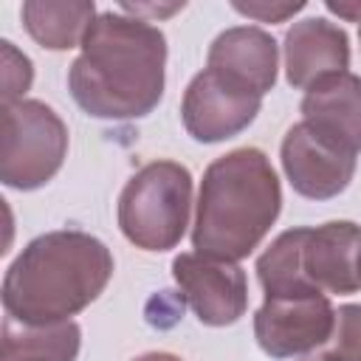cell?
<instances>
[{"label":"cell","instance_id":"6da1fadb","mask_svg":"<svg viewBox=\"0 0 361 361\" xmlns=\"http://www.w3.org/2000/svg\"><path fill=\"white\" fill-rule=\"evenodd\" d=\"M166 82V37L152 20L102 11L68 68L73 102L93 118L127 121L149 116Z\"/></svg>","mask_w":361,"mask_h":361},{"label":"cell","instance_id":"7a4b0ae2","mask_svg":"<svg viewBox=\"0 0 361 361\" xmlns=\"http://www.w3.org/2000/svg\"><path fill=\"white\" fill-rule=\"evenodd\" d=\"M113 276L110 248L79 228L34 237L3 276L6 316L20 324H59L99 299Z\"/></svg>","mask_w":361,"mask_h":361},{"label":"cell","instance_id":"3957f363","mask_svg":"<svg viewBox=\"0 0 361 361\" xmlns=\"http://www.w3.org/2000/svg\"><path fill=\"white\" fill-rule=\"evenodd\" d=\"M282 212V186L271 158L240 147L214 158L200 180L192 248L203 257L240 262L271 231Z\"/></svg>","mask_w":361,"mask_h":361},{"label":"cell","instance_id":"277c9868","mask_svg":"<svg viewBox=\"0 0 361 361\" xmlns=\"http://www.w3.org/2000/svg\"><path fill=\"white\" fill-rule=\"evenodd\" d=\"M192 175L178 161L144 164L118 195V228L141 251L175 248L189 226Z\"/></svg>","mask_w":361,"mask_h":361},{"label":"cell","instance_id":"5b68a950","mask_svg":"<svg viewBox=\"0 0 361 361\" xmlns=\"http://www.w3.org/2000/svg\"><path fill=\"white\" fill-rule=\"evenodd\" d=\"M0 113V180L20 192L45 186L68 155L65 121L39 99L3 104Z\"/></svg>","mask_w":361,"mask_h":361},{"label":"cell","instance_id":"8992f818","mask_svg":"<svg viewBox=\"0 0 361 361\" xmlns=\"http://www.w3.org/2000/svg\"><path fill=\"white\" fill-rule=\"evenodd\" d=\"M336 327L327 293L265 296L254 313V338L271 358H299L324 347Z\"/></svg>","mask_w":361,"mask_h":361},{"label":"cell","instance_id":"52a82bcc","mask_svg":"<svg viewBox=\"0 0 361 361\" xmlns=\"http://www.w3.org/2000/svg\"><path fill=\"white\" fill-rule=\"evenodd\" d=\"M259 107L262 96L226 79L212 68H203L186 85L180 102V121L195 141L217 144L240 135L257 118Z\"/></svg>","mask_w":361,"mask_h":361},{"label":"cell","instance_id":"ba28073f","mask_svg":"<svg viewBox=\"0 0 361 361\" xmlns=\"http://www.w3.org/2000/svg\"><path fill=\"white\" fill-rule=\"evenodd\" d=\"M172 276L180 296L206 327L234 324L248 307V282L237 262L189 251L172 259Z\"/></svg>","mask_w":361,"mask_h":361},{"label":"cell","instance_id":"9c48e42d","mask_svg":"<svg viewBox=\"0 0 361 361\" xmlns=\"http://www.w3.org/2000/svg\"><path fill=\"white\" fill-rule=\"evenodd\" d=\"M279 158L293 192L310 200H330L341 195L355 175V155L319 135L305 121L285 133Z\"/></svg>","mask_w":361,"mask_h":361},{"label":"cell","instance_id":"30bf717a","mask_svg":"<svg viewBox=\"0 0 361 361\" xmlns=\"http://www.w3.org/2000/svg\"><path fill=\"white\" fill-rule=\"evenodd\" d=\"M361 228L350 220H330L307 228L302 243V271L322 293L361 290Z\"/></svg>","mask_w":361,"mask_h":361},{"label":"cell","instance_id":"8fae6325","mask_svg":"<svg viewBox=\"0 0 361 361\" xmlns=\"http://www.w3.org/2000/svg\"><path fill=\"white\" fill-rule=\"evenodd\" d=\"M285 79L296 90H307L316 82L344 73L350 68L347 31L324 17H307L285 34Z\"/></svg>","mask_w":361,"mask_h":361},{"label":"cell","instance_id":"7c38bea8","mask_svg":"<svg viewBox=\"0 0 361 361\" xmlns=\"http://www.w3.org/2000/svg\"><path fill=\"white\" fill-rule=\"evenodd\" d=\"M276 39L257 25H234L220 31L206 56V68L254 90L257 96H265L276 85Z\"/></svg>","mask_w":361,"mask_h":361},{"label":"cell","instance_id":"4fadbf2b","mask_svg":"<svg viewBox=\"0 0 361 361\" xmlns=\"http://www.w3.org/2000/svg\"><path fill=\"white\" fill-rule=\"evenodd\" d=\"M299 110L319 135L353 155L361 152V76L344 71L316 82L305 90Z\"/></svg>","mask_w":361,"mask_h":361},{"label":"cell","instance_id":"5bb4252c","mask_svg":"<svg viewBox=\"0 0 361 361\" xmlns=\"http://www.w3.org/2000/svg\"><path fill=\"white\" fill-rule=\"evenodd\" d=\"M23 25L31 34V39L48 51H68L82 48V39L87 28L96 20V6L87 0H28L20 8Z\"/></svg>","mask_w":361,"mask_h":361},{"label":"cell","instance_id":"9a60e30c","mask_svg":"<svg viewBox=\"0 0 361 361\" xmlns=\"http://www.w3.org/2000/svg\"><path fill=\"white\" fill-rule=\"evenodd\" d=\"M82 330L76 322L59 324H20L6 319L3 324V361H76Z\"/></svg>","mask_w":361,"mask_h":361},{"label":"cell","instance_id":"2e32d148","mask_svg":"<svg viewBox=\"0 0 361 361\" xmlns=\"http://www.w3.org/2000/svg\"><path fill=\"white\" fill-rule=\"evenodd\" d=\"M307 228L282 231L257 259V279L265 296H307L322 293L302 271V243Z\"/></svg>","mask_w":361,"mask_h":361},{"label":"cell","instance_id":"e0dca14e","mask_svg":"<svg viewBox=\"0 0 361 361\" xmlns=\"http://www.w3.org/2000/svg\"><path fill=\"white\" fill-rule=\"evenodd\" d=\"M322 361H361V305H341Z\"/></svg>","mask_w":361,"mask_h":361},{"label":"cell","instance_id":"ac0fdd59","mask_svg":"<svg viewBox=\"0 0 361 361\" xmlns=\"http://www.w3.org/2000/svg\"><path fill=\"white\" fill-rule=\"evenodd\" d=\"M0 79H3V104L23 102V96L34 82L31 59L8 39L0 42Z\"/></svg>","mask_w":361,"mask_h":361},{"label":"cell","instance_id":"d6986e66","mask_svg":"<svg viewBox=\"0 0 361 361\" xmlns=\"http://www.w3.org/2000/svg\"><path fill=\"white\" fill-rule=\"evenodd\" d=\"M231 8L243 17L257 20V23H285L288 17L299 14L305 8V3L302 0H296V3H279V0H248V3H243V0H234Z\"/></svg>","mask_w":361,"mask_h":361},{"label":"cell","instance_id":"ffe728a7","mask_svg":"<svg viewBox=\"0 0 361 361\" xmlns=\"http://www.w3.org/2000/svg\"><path fill=\"white\" fill-rule=\"evenodd\" d=\"M180 8H183V3H169V6H152V3H135V6H130V3H124L118 11L133 14V17H141V20H147V14L161 20V17H169V14L180 11Z\"/></svg>","mask_w":361,"mask_h":361},{"label":"cell","instance_id":"44dd1931","mask_svg":"<svg viewBox=\"0 0 361 361\" xmlns=\"http://www.w3.org/2000/svg\"><path fill=\"white\" fill-rule=\"evenodd\" d=\"M324 6H327V11H333L350 23H361V0H353V3L350 0H327Z\"/></svg>","mask_w":361,"mask_h":361},{"label":"cell","instance_id":"7402d4cb","mask_svg":"<svg viewBox=\"0 0 361 361\" xmlns=\"http://www.w3.org/2000/svg\"><path fill=\"white\" fill-rule=\"evenodd\" d=\"M133 361H180V358L172 355V353H144V355H138Z\"/></svg>","mask_w":361,"mask_h":361},{"label":"cell","instance_id":"603a6c76","mask_svg":"<svg viewBox=\"0 0 361 361\" xmlns=\"http://www.w3.org/2000/svg\"><path fill=\"white\" fill-rule=\"evenodd\" d=\"M152 305H158V310L164 313V310H166V307H164V293H161V296H155V299H152ZM180 313H183V305H175V307H172V316H169V322H175Z\"/></svg>","mask_w":361,"mask_h":361},{"label":"cell","instance_id":"cb8c5ba5","mask_svg":"<svg viewBox=\"0 0 361 361\" xmlns=\"http://www.w3.org/2000/svg\"><path fill=\"white\" fill-rule=\"evenodd\" d=\"M302 361H322L319 355H307V358H302Z\"/></svg>","mask_w":361,"mask_h":361},{"label":"cell","instance_id":"d4e9b609","mask_svg":"<svg viewBox=\"0 0 361 361\" xmlns=\"http://www.w3.org/2000/svg\"><path fill=\"white\" fill-rule=\"evenodd\" d=\"M358 42H361V23H358Z\"/></svg>","mask_w":361,"mask_h":361},{"label":"cell","instance_id":"484cf974","mask_svg":"<svg viewBox=\"0 0 361 361\" xmlns=\"http://www.w3.org/2000/svg\"><path fill=\"white\" fill-rule=\"evenodd\" d=\"M358 271H361V259H358Z\"/></svg>","mask_w":361,"mask_h":361}]
</instances>
